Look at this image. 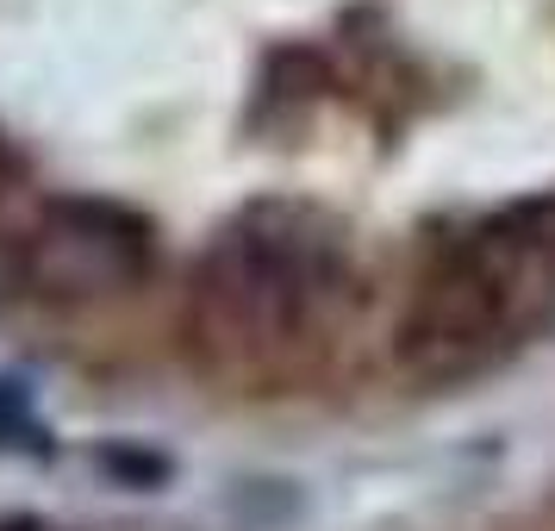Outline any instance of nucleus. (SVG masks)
<instances>
[{
	"instance_id": "1",
	"label": "nucleus",
	"mask_w": 555,
	"mask_h": 531,
	"mask_svg": "<svg viewBox=\"0 0 555 531\" xmlns=\"http://www.w3.org/2000/svg\"><path fill=\"white\" fill-rule=\"evenodd\" d=\"M350 281L344 226L306 201H256L212 231L194 276L201 326L231 351H281Z\"/></svg>"
},
{
	"instance_id": "2",
	"label": "nucleus",
	"mask_w": 555,
	"mask_h": 531,
	"mask_svg": "<svg viewBox=\"0 0 555 531\" xmlns=\"http://www.w3.org/2000/svg\"><path fill=\"white\" fill-rule=\"evenodd\" d=\"M555 326V231L505 213L462 238L418 288L405 319V356L430 381L480 376Z\"/></svg>"
},
{
	"instance_id": "3",
	"label": "nucleus",
	"mask_w": 555,
	"mask_h": 531,
	"mask_svg": "<svg viewBox=\"0 0 555 531\" xmlns=\"http://www.w3.org/2000/svg\"><path fill=\"white\" fill-rule=\"evenodd\" d=\"M151 269V226L106 201H51L38 226V281L63 294L126 288Z\"/></svg>"
},
{
	"instance_id": "4",
	"label": "nucleus",
	"mask_w": 555,
	"mask_h": 531,
	"mask_svg": "<svg viewBox=\"0 0 555 531\" xmlns=\"http://www.w3.org/2000/svg\"><path fill=\"white\" fill-rule=\"evenodd\" d=\"M0 451H51V431H38L26 388L13 376H0Z\"/></svg>"
},
{
	"instance_id": "5",
	"label": "nucleus",
	"mask_w": 555,
	"mask_h": 531,
	"mask_svg": "<svg viewBox=\"0 0 555 531\" xmlns=\"http://www.w3.org/2000/svg\"><path fill=\"white\" fill-rule=\"evenodd\" d=\"M0 531H56V526H44V519H7Z\"/></svg>"
}]
</instances>
